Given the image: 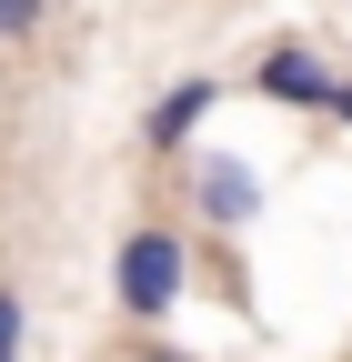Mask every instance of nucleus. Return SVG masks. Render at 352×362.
Instances as JSON below:
<instances>
[{
    "label": "nucleus",
    "mask_w": 352,
    "mask_h": 362,
    "mask_svg": "<svg viewBox=\"0 0 352 362\" xmlns=\"http://www.w3.org/2000/svg\"><path fill=\"white\" fill-rule=\"evenodd\" d=\"M192 272H201V242L171 202H141L111 242V312L121 322H161V312L192 302Z\"/></svg>",
    "instance_id": "obj_1"
},
{
    "label": "nucleus",
    "mask_w": 352,
    "mask_h": 362,
    "mask_svg": "<svg viewBox=\"0 0 352 362\" xmlns=\"http://www.w3.org/2000/svg\"><path fill=\"white\" fill-rule=\"evenodd\" d=\"M171 171H182V202H171V211L192 221V242H222V252H232L252 221H262V171H252V161H232V151H182Z\"/></svg>",
    "instance_id": "obj_2"
},
{
    "label": "nucleus",
    "mask_w": 352,
    "mask_h": 362,
    "mask_svg": "<svg viewBox=\"0 0 352 362\" xmlns=\"http://www.w3.org/2000/svg\"><path fill=\"white\" fill-rule=\"evenodd\" d=\"M242 81H252L272 111H312V121H332V90H342V71L312 51V40H262Z\"/></svg>",
    "instance_id": "obj_3"
},
{
    "label": "nucleus",
    "mask_w": 352,
    "mask_h": 362,
    "mask_svg": "<svg viewBox=\"0 0 352 362\" xmlns=\"http://www.w3.org/2000/svg\"><path fill=\"white\" fill-rule=\"evenodd\" d=\"M211 111H222V81H211V71H182V81H161L151 90V111H141V151L171 171V161H182L192 141H201V121Z\"/></svg>",
    "instance_id": "obj_4"
},
{
    "label": "nucleus",
    "mask_w": 352,
    "mask_h": 362,
    "mask_svg": "<svg viewBox=\"0 0 352 362\" xmlns=\"http://www.w3.org/2000/svg\"><path fill=\"white\" fill-rule=\"evenodd\" d=\"M51 11H61V0H0V51L40 40V30H51Z\"/></svg>",
    "instance_id": "obj_5"
},
{
    "label": "nucleus",
    "mask_w": 352,
    "mask_h": 362,
    "mask_svg": "<svg viewBox=\"0 0 352 362\" xmlns=\"http://www.w3.org/2000/svg\"><path fill=\"white\" fill-rule=\"evenodd\" d=\"M20 342H30V302L20 282H0V362H20Z\"/></svg>",
    "instance_id": "obj_6"
},
{
    "label": "nucleus",
    "mask_w": 352,
    "mask_h": 362,
    "mask_svg": "<svg viewBox=\"0 0 352 362\" xmlns=\"http://www.w3.org/2000/svg\"><path fill=\"white\" fill-rule=\"evenodd\" d=\"M121 362H192V352H182V342H131Z\"/></svg>",
    "instance_id": "obj_7"
},
{
    "label": "nucleus",
    "mask_w": 352,
    "mask_h": 362,
    "mask_svg": "<svg viewBox=\"0 0 352 362\" xmlns=\"http://www.w3.org/2000/svg\"><path fill=\"white\" fill-rule=\"evenodd\" d=\"M332 121H342V131H352V71H342V90H332Z\"/></svg>",
    "instance_id": "obj_8"
}]
</instances>
